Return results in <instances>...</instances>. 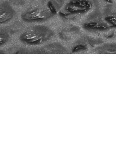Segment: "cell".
<instances>
[{
	"label": "cell",
	"mask_w": 116,
	"mask_h": 153,
	"mask_svg": "<svg viewBox=\"0 0 116 153\" xmlns=\"http://www.w3.org/2000/svg\"><path fill=\"white\" fill-rule=\"evenodd\" d=\"M107 22L113 27H116V17L115 16H109L106 18Z\"/></svg>",
	"instance_id": "obj_5"
},
{
	"label": "cell",
	"mask_w": 116,
	"mask_h": 153,
	"mask_svg": "<svg viewBox=\"0 0 116 153\" xmlns=\"http://www.w3.org/2000/svg\"><path fill=\"white\" fill-rule=\"evenodd\" d=\"M52 15L51 10L44 7H36L25 11L22 18L26 22H39L48 19Z\"/></svg>",
	"instance_id": "obj_2"
},
{
	"label": "cell",
	"mask_w": 116,
	"mask_h": 153,
	"mask_svg": "<svg viewBox=\"0 0 116 153\" xmlns=\"http://www.w3.org/2000/svg\"><path fill=\"white\" fill-rule=\"evenodd\" d=\"M91 5L89 2L85 0H72L66 7V10L70 13L85 12L89 10Z\"/></svg>",
	"instance_id": "obj_3"
},
{
	"label": "cell",
	"mask_w": 116,
	"mask_h": 153,
	"mask_svg": "<svg viewBox=\"0 0 116 153\" xmlns=\"http://www.w3.org/2000/svg\"><path fill=\"white\" fill-rule=\"evenodd\" d=\"M48 30L44 27H33L25 31L20 36V39L28 44H37L49 37Z\"/></svg>",
	"instance_id": "obj_1"
},
{
	"label": "cell",
	"mask_w": 116,
	"mask_h": 153,
	"mask_svg": "<svg viewBox=\"0 0 116 153\" xmlns=\"http://www.w3.org/2000/svg\"><path fill=\"white\" fill-rule=\"evenodd\" d=\"M14 12L9 6L2 5L1 7V23H5L13 18Z\"/></svg>",
	"instance_id": "obj_4"
}]
</instances>
